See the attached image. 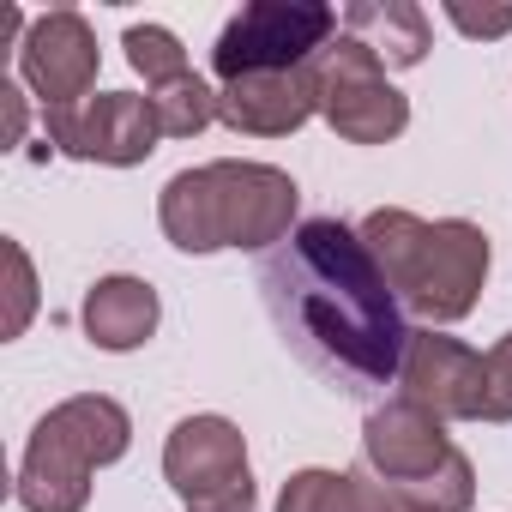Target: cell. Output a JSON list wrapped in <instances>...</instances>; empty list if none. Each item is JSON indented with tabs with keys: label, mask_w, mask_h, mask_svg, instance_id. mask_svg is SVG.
<instances>
[{
	"label": "cell",
	"mask_w": 512,
	"mask_h": 512,
	"mask_svg": "<svg viewBox=\"0 0 512 512\" xmlns=\"http://www.w3.org/2000/svg\"><path fill=\"white\" fill-rule=\"evenodd\" d=\"M127 434L133 428L115 398H67L31 434V452L19 470V500L31 512H79L91 494V470L115 464L127 452Z\"/></svg>",
	"instance_id": "4"
},
{
	"label": "cell",
	"mask_w": 512,
	"mask_h": 512,
	"mask_svg": "<svg viewBox=\"0 0 512 512\" xmlns=\"http://www.w3.org/2000/svg\"><path fill=\"white\" fill-rule=\"evenodd\" d=\"M49 133H55V145H61V151L91 157V163H115V169L145 163V157L157 151V139H163L151 97H127V91L97 97L85 115L55 109V115H49Z\"/></svg>",
	"instance_id": "8"
},
{
	"label": "cell",
	"mask_w": 512,
	"mask_h": 512,
	"mask_svg": "<svg viewBox=\"0 0 512 512\" xmlns=\"http://www.w3.org/2000/svg\"><path fill=\"white\" fill-rule=\"evenodd\" d=\"M404 398L434 410V416H458V422H482V398H488V374L482 356L464 350L458 338L440 332H410L404 350Z\"/></svg>",
	"instance_id": "9"
},
{
	"label": "cell",
	"mask_w": 512,
	"mask_h": 512,
	"mask_svg": "<svg viewBox=\"0 0 512 512\" xmlns=\"http://www.w3.org/2000/svg\"><path fill=\"white\" fill-rule=\"evenodd\" d=\"M332 37H338L332 7H308V0H253V7H241L223 25V37L211 49V67H217L223 85L253 79V73H290V67H308Z\"/></svg>",
	"instance_id": "5"
},
{
	"label": "cell",
	"mask_w": 512,
	"mask_h": 512,
	"mask_svg": "<svg viewBox=\"0 0 512 512\" xmlns=\"http://www.w3.org/2000/svg\"><path fill=\"white\" fill-rule=\"evenodd\" d=\"M260 296L284 344L332 386L362 392L404 374L410 332L392 302V284L368 253V241L338 217H314L290 229L278 253H266Z\"/></svg>",
	"instance_id": "1"
},
{
	"label": "cell",
	"mask_w": 512,
	"mask_h": 512,
	"mask_svg": "<svg viewBox=\"0 0 512 512\" xmlns=\"http://www.w3.org/2000/svg\"><path fill=\"white\" fill-rule=\"evenodd\" d=\"M314 85H320V115L350 145H386L410 121V103L386 85V67L344 31L314 55Z\"/></svg>",
	"instance_id": "6"
},
{
	"label": "cell",
	"mask_w": 512,
	"mask_h": 512,
	"mask_svg": "<svg viewBox=\"0 0 512 512\" xmlns=\"http://www.w3.org/2000/svg\"><path fill=\"white\" fill-rule=\"evenodd\" d=\"M362 446H368V464L386 476V488H416V482H428V476L458 452V446L446 440L440 416L422 410V404H410V398L380 404V410L368 416Z\"/></svg>",
	"instance_id": "10"
},
{
	"label": "cell",
	"mask_w": 512,
	"mask_h": 512,
	"mask_svg": "<svg viewBox=\"0 0 512 512\" xmlns=\"http://www.w3.org/2000/svg\"><path fill=\"white\" fill-rule=\"evenodd\" d=\"M151 109H157L163 139H193L199 127L217 121V91H211L199 73H181V79H169V85L151 91Z\"/></svg>",
	"instance_id": "16"
},
{
	"label": "cell",
	"mask_w": 512,
	"mask_h": 512,
	"mask_svg": "<svg viewBox=\"0 0 512 512\" xmlns=\"http://www.w3.org/2000/svg\"><path fill=\"white\" fill-rule=\"evenodd\" d=\"M362 241L380 260L386 284L434 326H452L476 308V290L488 278V235L464 217L422 223L410 211H374L362 223Z\"/></svg>",
	"instance_id": "3"
},
{
	"label": "cell",
	"mask_w": 512,
	"mask_h": 512,
	"mask_svg": "<svg viewBox=\"0 0 512 512\" xmlns=\"http://www.w3.org/2000/svg\"><path fill=\"white\" fill-rule=\"evenodd\" d=\"M446 19L464 31V37H500V31H512V7H500V13H470V7H446Z\"/></svg>",
	"instance_id": "19"
},
{
	"label": "cell",
	"mask_w": 512,
	"mask_h": 512,
	"mask_svg": "<svg viewBox=\"0 0 512 512\" xmlns=\"http://www.w3.org/2000/svg\"><path fill=\"white\" fill-rule=\"evenodd\" d=\"M163 476L187 500V512H253L247 446L223 416H187L163 446Z\"/></svg>",
	"instance_id": "7"
},
{
	"label": "cell",
	"mask_w": 512,
	"mask_h": 512,
	"mask_svg": "<svg viewBox=\"0 0 512 512\" xmlns=\"http://www.w3.org/2000/svg\"><path fill=\"white\" fill-rule=\"evenodd\" d=\"M338 31L356 37L380 67H416L428 55V19H422V7H404V0H386V7H374V0L344 7Z\"/></svg>",
	"instance_id": "13"
},
{
	"label": "cell",
	"mask_w": 512,
	"mask_h": 512,
	"mask_svg": "<svg viewBox=\"0 0 512 512\" xmlns=\"http://www.w3.org/2000/svg\"><path fill=\"white\" fill-rule=\"evenodd\" d=\"M488 374V398H482V422H512V332L482 356Z\"/></svg>",
	"instance_id": "18"
},
{
	"label": "cell",
	"mask_w": 512,
	"mask_h": 512,
	"mask_svg": "<svg viewBox=\"0 0 512 512\" xmlns=\"http://www.w3.org/2000/svg\"><path fill=\"white\" fill-rule=\"evenodd\" d=\"M85 332L103 350H133L157 332V296L139 278H103L85 296Z\"/></svg>",
	"instance_id": "14"
},
{
	"label": "cell",
	"mask_w": 512,
	"mask_h": 512,
	"mask_svg": "<svg viewBox=\"0 0 512 512\" xmlns=\"http://www.w3.org/2000/svg\"><path fill=\"white\" fill-rule=\"evenodd\" d=\"M380 512H434L428 500H416V494H404V488H386V506Z\"/></svg>",
	"instance_id": "20"
},
{
	"label": "cell",
	"mask_w": 512,
	"mask_h": 512,
	"mask_svg": "<svg viewBox=\"0 0 512 512\" xmlns=\"http://www.w3.org/2000/svg\"><path fill=\"white\" fill-rule=\"evenodd\" d=\"M127 61L151 79V91L169 85V79H181V73H193L187 55H181V43H175L163 25H133V31H127Z\"/></svg>",
	"instance_id": "17"
},
{
	"label": "cell",
	"mask_w": 512,
	"mask_h": 512,
	"mask_svg": "<svg viewBox=\"0 0 512 512\" xmlns=\"http://www.w3.org/2000/svg\"><path fill=\"white\" fill-rule=\"evenodd\" d=\"M320 109V85H314V61L290 67V73H253L217 91V121H229L235 133H296L308 115Z\"/></svg>",
	"instance_id": "12"
},
{
	"label": "cell",
	"mask_w": 512,
	"mask_h": 512,
	"mask_svg": "<svg viewBox=\"0 0 512 512\" xmlns=\"http://www.w3.org/2000/svg\"><path fill=\"white\" fill-rule=\"evenodd\" d=\"M19 61H25V79L37 85V97L49 103V115H55V109H73V103L91 91V79H97L91 25H85L79 13H49V19L31 31V43L19 49Z\"/></svg>",
	"instance_id": "11"
},
{
	"label": "cell",
	"mask_w": 512,
	"mask_h": 512,
	"mask_svg": "<svg viewBox=\"0 0 512 512\" xmlns=\"http://www.w3.org/2000/svg\"><path fill=\"white\" fill-rule=\"evenodd\" d=\"M296 181L266 163H205L163 187V229L187 253L290 241Z\"/></svg>",
	"instance_id": "2"
},
{
	"label": "cell",
	"mask_w": 512,
	"mask_h": 512,
	"mask_svg": "<svg viewBox=\"0 0 512 512\" xmlns=\"http://www.w3.org/2000/svg\"><path fill=\"white\" fill-rule=\"evenodd\" d=\"M380 506H386V482L338 476V470H302L278 494V512H380Z\"/></svg>",
	"instance_id": "15"
}]
</instances>
